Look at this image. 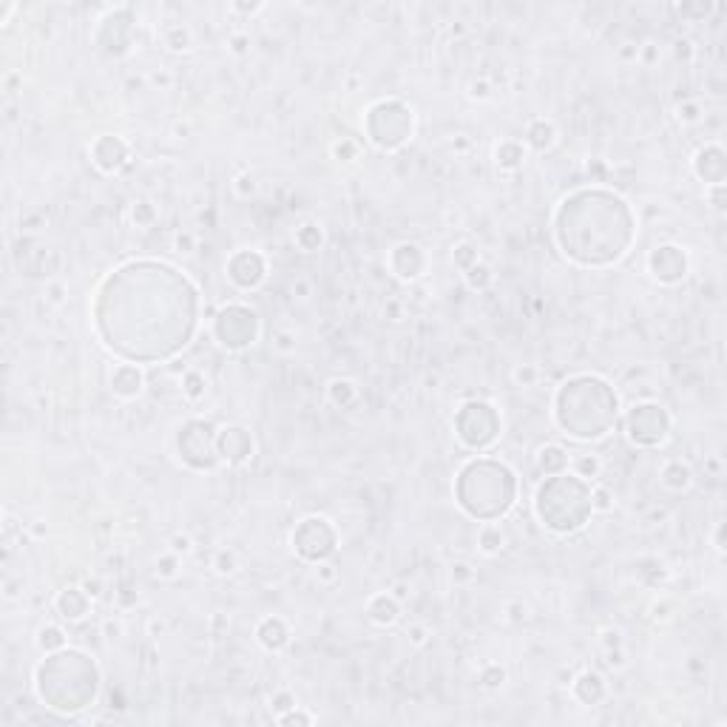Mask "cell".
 Returning a JSON list of instances; mask_svg holds the SVG:
<instances>
[{
	"instance_id": "6da1fadb",
	"label": "cell",
	"mask_w": 727,
	"mask_h": 727,
	"mask_svg": "<svg viewBox=\"0 0 727 727\" xmlns=\"http://www.w3.org/2000/svg\"><path fill=\"white\" fill-rule=\"evenodd\" d=\"M557 423L579 441H597L617 423V395L594 375H577L557 392Z\"/></svg>"
},
{
	"instance_id": "7a4b0ae2",
	"label": "cell",
	"mask_w": 727,
	"mask_h": 727,
	"mask_svg": "<svg viewBox=\"0 0 727 727\" xmlns=\"http://www.w3.org/2000/svg\"><path fill=\"white\" fill-rule=\"evenodd\" d=\"M517 483L508 466L497 461H472L458 477V503L477 520H497L515 506Z\"/></svg>"
},
{
	"instance_id": "3957f363",
	"label": "cell",
	"mask_w": 727,
	"mask_h": 727,
	"mask_svg": "<svg viewBox=\"0 0 727 727\" xmlns=\"http://www.w3.org/2000/svg\"><path fill=\"white\" fill-rule=\"evenodd\" d=\"M534 508L551 532H560V534L577 532L586 526V520L594 512L591 486L577 475H562V472L551 475L537 489Z\"/></svg>"
},
{
	"instance_id": "277c9868",
	"label": "cell",
	"mask_w": 727,
	"mask_h": 727,
	"mask_svg": "<svg viewBox=\"0 0 727 727\" xmlns=\"http://www.w3.org/2000/svg\"><path fill=\"white\" fill-rule=\"evenodd\" d=\"M176 449H179V458L193 469H213L219 463L216 432L207 420H188L185 426H179Z\"/></svg>"
},
{
	"instance_id": "5b68a950",
	"label": "cell",
	"mask_w": 727,
	"mask_h": 727,
	"mask_svg": "<svg viewBox=\"0 0 727 727\" xmlns=\"http://www.w3.org/2000/svg\"><path fill=\"white\" fill-rule=\"evenodd\" d=\"M213 335L228 349H245L259 335V316L245 304L222 307L213 321Z\"/></svg>"
},
{
	"instance_id": "8992f818",
	"label": "cell",
	"mask_w": 727,
	"mask_h": 727,
	"mask_svg": "<svg viewBox=\"0 0 727 727\" xmlns=\"http://www.w3.org/2000/svg\"><path fill=\"white\" fill-rule=\"evenodd\" d=\"M500 432V420L494 409L483 401H469L458 415V438L472 449H486L494 444Z\"/></svg>"
},
{
	"instance_id": "52a82bcc",
	"label": "cell",
	"mask_w": 727,
	"mask_h": 727,
	"mask_svg": "<svg viewBox=\"0 0 727 727\" xmlns=\"http://www.w3.org/2000/svg\"><path fill=\"white\" fill-rule=\"evenodd\" d=\"M671 420L662 406L657 404H636L628 415V435L639 446H657L668 438Z\"/></svg>"
},
{
	"instance_id": "ba28073f",
	"label": "cell",
	"mask_w": 727,
	"mask_h": 727,
	"mask_svg": "<svg viewBox=\"0 0 727 727\" xmlns=\"http://www.w3.org/2000/svg\"><path fill=\"white\" fill-rule=\"evenodd\" d=\"M293 546H296V551H299L304 560L319 562V560H324V557H330V554L335 551V532H333V526H330L327 520H321V517H307V520L296 529Z\"/></svg>"
},
{
	"instance_id": "9c48e42d",
	"label": "cell",
	"mask_w": 727,
	"mask_h": 727,
	"mask_svg": "<svg viewBox=\"0 0 727 727\" xmlns=\"http://www.w3.org/2000/svg\"><path fill=\"white\" fill-rule=\"evenodd\" d=\"M387 114H390V120H384V128L370 131V134H373V142H378L381 148H398L412 134V114L401 103H387Z\"/></svg>"
},
{
	"instance_id": "30bf717a",
	"label": "cell",
	"mask_w": 727,
	"mask_h": 727,
	"mask_svg": "<svg viewBox=\"0 0 727 727\" xmlns=\"http://www.w3.org/2000/svg\"><path fill=\"white\" fill-rule=\"evenodd\" d=\"M264 273H267V264H264V256H259L256 250H242L231 259L228 264V276L236 287L242 290H253L264 281Z\"/></svg>"
},
{
	"instance_id": "8fae6325",
	"label": "cell",
	"mask_w": 727,
	"mask_h": 727,
	"mask_svg": "<svg viewBox=\"0 0 727 727\" xmlns=\"http://www.w3.org/2000/svg\"><path fill=\"white\" fill-rule=\"evenodd\" d=\"M216 452H219V461L245 463L253 455L250 432L242 429V426H225L222 432H216Z\"/></svg>"
},
{
	"instance_id": "7c38bea8",
	"label": "cell",
	"mask_w": 727,
	"mask_h": 727,
	"mask_svg": "<svg viewBox=\"0 0 727 727\" xmlns=\"http://www.w3.org/2000/svg\"><path fill=\"white\" fill-rule=\"evenodd\" d=\"M650 273L665 284H676L688 273V256L676 245H662L650 253Z\"/></svg>"
},
{
	"instance_id": "4fadbf2b",
	"label": "cell",
	"mask_w": 727,
	"mask_h": 727,
	"mask_svg": "<svg viewBox=\"0 0 727 727\" xmlns=\"http://www.w3.org/2000/svg\"><path fill=\"white\" fill-rule=\"evenodd\" d=\"M91 154H94V162L103 168V171H117L125 160H128V145L120 139V136H100L97 142H94V148H91Z\"/></svg>"
},
{
	"instance_id": "5bb4252c",
	"label": "cell",
	"mask_w": 727,
	"mask_h": 727,
	"mask_svg": "<svg viewBox=\"0 0 727 727\" xmlns=\"http://www.w3.org/2000/svg\"><path fill=\"white\" fill-rule=\"evenodd\" d=\"M111 390L120 398H134L142 392V373L136 370V364H122L111 375Z\"/></svg>"
},
{
	"instance_id": "9a60e30c",
	"label": "cell",
	"mask_w": 727,
	"mask_h": 727,
	"mask_svg": "<svg viewBox=\"0 0 727 727\" xmlns=\"http://www.w3.org/2000/svg\"><path fill=\"white\" fill-rule=\"evenodd\" d=\"M57 611L63 619L68 622H77L86 617L89 611V591H80V588H65L60 597H57Z\"/></svg>"
},
{
	"instance_id": "2e32d148",
	"label": "cell",
	"mask_w": 727,
	"mask_h": 727,
	"mask_svg": "<svg viewBox=\"0 0 727 727\" xmlns=\"http://www.w3.org/2000/svg\"><path fill=\"white\" fill-rule=\"evenodd\" d=\"M256 636H259V642H262L267 650H281V648L290 642V631H287V625H284L278 617H267V619L256 628Z\"/></svg>"
},
{
	"instance_id": "e0dca14e",
	"label": "cell",
	"mask_w": 727,
	"mask_h": 727,
	"mask_svg": "<svg viewBox=\"0 0 727 727\" xmlns=\"http://www.w3.org/2000/svg\"><path fill=\"white\" fill-rule=\"evenodd\" d=\"M574 693H577V699L583 702V705H597V702L605 696V682H603L600 674L586 671L583 676L574 682Z\"/></svg>"
},
{
	"instance_id": "ac0fdd59",
	"label": "cell",
	"mask_w": 727,
	"mask_h": 727,
	"mask_svg": "<svg viewBox=\"0 0 727 727\" xmlns=\"http://www.w3.org/2000/svg\"><path fill=\"white\" fill-rule=\"evenodd\" d=\"M367 614H370V619H373V622H378V625H392V622L398 619L401 608H398L395 597H390V594H378V597H373V600H370Z\"/></svg>"
},
{
	"instance_id": "d6986e66",
	"label": "cell",
	"mask_w": 727,
	"mask_h": 727,
	"mask_svg": "<svg viewBox=\"0 0 727 727\" xmlns=\"http://www.w3.org/2000/svg\"><path fill=\"white\" fill-rule=\"evenodd\" d=\"M568 452L562 449V446H557V444H548V446H543L540 449V455H537V466L546 472V475H560L565 466H568Z\"/></svg>"
},
{
	"instance_id": "ffe728a7",
	"label": "cell",
	"mask_w": 727,
	"mask_h": 727,
	"mask_svg": "<svg viewBox=\"0 0 727 727\" xmlns=\"http://www.w3.org/2000/svg\"><path fill=\"white\" fill-rule=\"evenodd\" d=\"M662 486L665 489H671V491H685L688 486H690V469L685 466V463H679V461H671V463H665L662 466Z\"/></svg>"
},
{
	"instance_id": "44dd1931",
	"label": "cell",
	"mask_w": 727,
	"mask_h": 727,
	"mask_svg": "<svg viewBox=\"0 0 727 727\" xmlns=\"http://www.w3.org/2000/svg\"><path fill=\"white\" fill-rule=\"evenodd\" d=\"M699 160H707V165H699V162H696V174H699L705 182H710V168H716V174L724 176V154H721L719 145H707V148H702V151H699Z\"/></svg>"
},
{
	"instance_id": "7402d4cb",
	"label": "cell",
	"mask_w": 727,
	"mask_h": 727,
	"mask_svg": "<svg viewBox=\"0 0 727 727\" xmlns=\"http://www.w3.org/2000/svg\"><path fill=\"white\" fill-rule=\"evenodd\" d=\"M526 139L534 145L537 151H543V148H548V145L554 142V125H551V122H546V120H534V122L529 125Z\"/></svg>"
},
{
	"instance_id": "603a6c76",
	"label": "cell",
	"mask_w": 727,
	"mask_h": 727,
	"mask_svg": "<svg viewBox=\"0 0 727 727\" xmlns=\"http://www.w3.org/2000/svg\"><path fill=\"white\" fill-rule=\"evenodd\" d=\"M205 392H207L205 375L196 373V370H191V373L182 378V395H185L188 401H199V398H205Z\"/></svg>"
},
{
	"instance_id": "cb8c5ba5",
	"label": "cell",
	"mask_w": 727,
	"mask_h": 727,
	"mask_svg": "<svg viewBox=\"0 0 727 727\" xmlns=\"http://www.w3.org/2000/svg\"><path fill=\"white\" fill-rule=\"evenodd\" d=\"M162 43L171 51H185V49H191V32L185 26H168L162 32Z\"/></svg>"
},
{
	"instance_id": "d4e9b609",
	"label": "cell",
	"mask_w": 727,
	"mask_h": 727,
	"mask_svg": "<svg viewBox=\"0 0 727 727\" xmlns=\"http://www.w3.org/2000/svg\"><path fill=\"white\" fill-rule=\"evenodd\" d=\"M523 145H517V142H503L500 148H497V162L503 165V168H517L520 162H523Z\"/></svg>"
},
{
	"instance_id": "484cf974",
	"label": "cell",
	"mask_w": 727,
	"mask_h": 727,
	"mask_svg": "<svg viewBox=\"0 0 727 727\" xmlns=\"http://www.w3.org/2000/svg\"><path fill=\"white\" fill-rule=\"evenodd\" d=\"M600 469H603V463H600L597 455H577L574 458V472H577V477H583V480L600 477Z\"/></svg>"
},
{
	"instance_id": "4316f807",
	"label": "cell",
	"mask_w": 727,
	"mask_h": 727,
	"mask_svg": "<svg viewBox=\"0 0 727 727\" xmlns=\"http://www.w3.org/2000/svg\"><path fill=\"white\" fill-rule=\"evenodd\" d=\"M477 543H480V548H483L486 554H497V551L503 548L506 537H503V532H500L497 526H486V529H480Z\"/></svg>"
},
{
	"instance_id": "83f0119b",
	"label": "cell",
	"mask_w": 727,
	"mask_h": 727,
	"mask_svg": "<svg viewBox=\"0 0 727 727\" xmlns=\"http://www.w3.org/2000/svg\"><path fill=\"white\" fill-rule=\"evenodd\" d=\"M321 231H319V225H302L299 231H296V242H299V247L302 250H319V245H321Z\"/></svg>"
},
{
	"instance_id": "f1b7e54d",
	"label": "cell",
	"mask_w": 727,
	"mask_h": 727,
	"mask_svg": "<svg viewBox=\"0 0 727 727\" xmlns=\"http://www.w3.org/2000/svg\"><path fill=\"white\" fill-rule=\"evenodd\" d=\"M355 387L349 384V381H333L330 384V398H333V404L335 406H349L352 401H355Z\"/></svg>"
},
{
	"instance_id": "f546056e",
	"label": "cell",
	"mask_w": 727,
	"mask_h": 727,
	"mask_svg": "<svg viewBox=\"0 0 727 727\" xmlns=\"http://www.w3.org/2000/svg\"><path fill=\"white\" fill-rule=\"evenodd\" d=\"M37 645H40L43 650H57V648L65 645V636H63V631H60L57 625H46V628H40V633H37Z\"/></svg>"
},
{
	"instance_id": "4dcf8cb0",
	"label": "cell",
	"mask_w": 727,
	"mask_h": 727,
	"mask_svg": "<svg viewBox=\"0 0 727 727\" xmlns=\"http://www.w3.org/2000/svg\"><path fill=\"white\" fill-rule=\"evenodd\" d=\"M489 281H491V273H489V267L486 264H472L469 270H466V284L472 287V290H483V287H489Z\"/></svg>"
},
{
	"instance_id": "1f68e13d",
	"label": "cell",
	"mask_w": 727,
	"mask_h": 727,
	"mask_svg": "<svg viewBox=\"0 0 727 727\" xmlns=\"http://www.w3.org/2000/svg\"><path fill=\"white\" fill-rule=\"evenodd\" d=\"M455 264H458V267L466 273L472 264H477V250H475L472 245H466V242H463V245L455 250Z\"/></svg>"
},
{
	"instance_id": "d6a6232c",
	"label": "cell",
	"mask_w": 727,
	"mask_h": 727,
	"mask_svg": "<svg viewBox=\"0 0 727 727\" xmlns=\"http://www.w3.org/2000/svg\"><path fill=\"white\" fill-rule=\"evenodd\" d=\"M213 568H216V571H219V574H233V571H236V554H233V551H228V548H222V551H216Z\"/></svg>"
},
{
	"instance_id": "836d02e7",
	"label": "cell",
	"mask_w": 727,
	"mask_h": 727,
	"mask_svg": "<svg viewBox=\"0 0 727 727\" xmlns=\"http://www.w3.org/2000/svg\"><path fill=\"white\" fill-rule=\"evenodd\" d=\"M515 381L523 384V387H532V384L537 381V370L532 367V364H523V367L515 370Z\"/></svg>"
},
{
	"instance_id": "e575fe53",
	"label": "cell",
	"mask_w": 727,
	"mask_h": 727,
	"mask_svg": "<svg viewBox=\"0 0 727 727\" xmlns=\"http://www.w3.org/2000/svg\"><path fill=\"white\" fill-rule=\"evenodd\" d=\"M134 219L142 222V225H151V222H154V207H151L148 202H139V205L134 207Z\"/></svg>"
},
{
	"instance_id": "d590c367",
	"label": "cell",
	"mask_w": 727,
	"mask_h": 727,
	"mask_svg": "<svg viewBox=\"0 0 727 727\" xmlns=\"http://www.w3.org/2000/svg\"><path fill=\"white\" fill-rule=\"evenodd\" d=\"M157 574H162V577H174V574H176V554H174V557H162V560H160V565H157Z\"/></svg>"
},
{
	"instance_id": "8d00e7d4",
	"label": "cell",
	"mask_w": 727,
	"mask_h": 727,
	"mask_svg": "<svg viewBox=\"0 0 727 727\" xmlns=\"http://www.w3.org/2000/svg\"><path fill=\"white\" fill-rule=\"evenodd\" d=\"M679 117H682L685 122H696V120H699V105H696V103L679 105Z\"/></svg>"
},
{
	"instance_id": "74e56055",
	"label": "cell",
	"mask_w": 727,
	"mask_h": 727,
	"mask_svg": "<svg viewBox=\"0 0 727 727\" xmlns=\"http://www.w3.org/2000/svg\"><path fill=\"white\" fill-rule=\"evenodd\" d=\"M171 543H174V546H171L174 554H188V551H191V537H185V534H176Z\"/></svg>"
},
{
	"instance_id": "f35d334b",
	"label": "cell",
	"mask_w": 727,
	"mask_h": 727,
	"mask_svg": "<svg viewBox=\"0 0 727 727\" xmlns=\"http://www.w3.org/2000/svg\"><path fill=\"white\" fill-rule=\"evenodd\" d=\"M236 191H239V196H250L253 193V179L250 176H239L236 179Z\"/></svg>"
},
{
	"instance_id": "ab89813d",
	"label": "cell",
	"mask_w": 727,
	"mask_h": 727,
	"mask_svg": "<svg viewBox=\"0 0 727 727\" xmlns=\"http://www.w3.org/2000/svg\"><path fill=\"white\" fill-rule=\"evenodd\" d=\"M273 702H276V707H278V710H287V707H293V705H296V702H293V696H290V693H278Z\"/></svg>"
},
{
	"instance_id": "60d3db41",
	"label": "cell",
	"mask_w": 727,
	"mask_h": 727,
	"mask_svg": "<svg viewBox=\"0 0 727 727\" xmlns=\"http://www.w3.org/2000/svg\"><path fill=\"white\" fill-rule=\"evenodd\" d=\"M176 247H179V253H191V247H193V239H191V233H179L176 236Z\"/></svg>"
},
{
	"instance_id": "b9f144b4",
	"label": "cell",
	"mask_w": 727,
	"mask_h": 727,
	"mask_svg": "<svg viewBox=\"0 0 727 727\" xmlns=\"http://www.w3.org/2000/svg\"><path fill=\"white\" fill-rule=\"evenodd\" d=\"M278 721L281 724H290V721H313L310 716H304V713H290V716H278Z\"/></svg>"
},
{
	"instance_id": "7bdbcfd3",
	"label": "cell",
	"mask_w": 727,
	"mask_h": 727,
	"mask_svg": "<svg viewBox=\"0 0 727 727\" xmlns=\"http://www.w3.org/2000/svg\"><path fill=\"white\" fill-rule=\"evenodd\" d=\"M49 299H51L54 304L63 302V284H51V287H49Z\"/></svg>"
},
{
	"instance_id": "ee69618b",
	"label": "cell",
	"mask_w": 727,
	"mask_h": 727,
	"mask_svg": "<svg viewBox=\"0 0 727 727\" xmlns=\"http://www.w3.org/2000/svg\"><path fill=\"white\" fill-rule=\"evenodd\" d=\"M409 633H412V642H418V645H420V642H423V639H426V636H423V633H426V631H423V628H412V631H409Z\"/></svg>"
},
{
	"instance_id": "f6af8a7d",
	"label": "cell",
	"mask_w": 727,
	"mask_h": 727,
	"mask_svg": "<svg viewBox=\"0 0 727 727\" xmlns=\"http://www.w3.org/2000/svg\"><path fill=\"white\" fill-rule=\"evenodd\" d=\"M233 43H236V51H242V49H245V37H236Z\"/></svg>"
}]
</instances>
